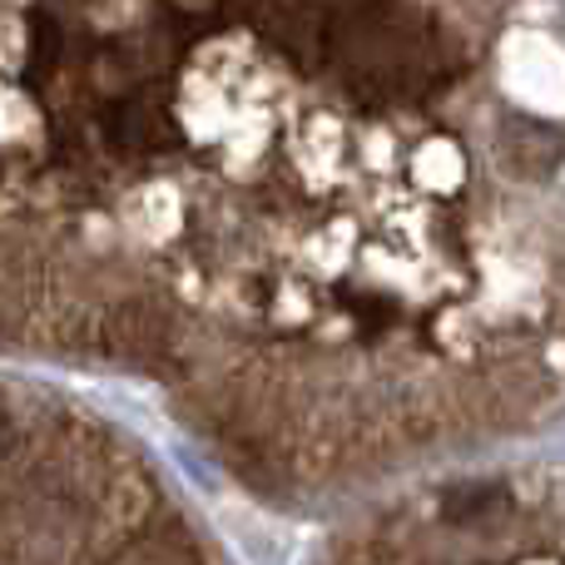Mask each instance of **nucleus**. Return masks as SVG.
<instances>
[{"instance_id": "f257e3e1", "label": "nucleus", "mask_w": 565, "mask_h": 565, "mask_svg": "<svg viewBox=\"0 0 565 565\" xmlns=\"http://www.w3.org/2000/svg\"><path fill=\"white\" fill-rule=\"evenodd\" d=\"M328 45L348 85L362 95H427L447 75V55L422 15L387 0L328 15Z\"/></svg>"}, {"instance_id": "f03ea898", "label": "nucleus", "mask_w": 565, "mask_h": 565, "mask_svg": "<svg viewBox=\"0 0 565 565\" xmlns=\"http://www.w3.org/2000/svg\"><path fill=\"white\" fill-rule=\"evenodd\" d=\"M169 338H174V328L154 302H119L105 312V328H99L105 352L125 362H154L159 352H169Z\"/></svg>"}, {"instance_id": "7ed1b4c3", "label": "nucleus", "mask_w": 565, "mask_h": 565, "mask_svg": "<svg viewBox=\"0 0 565 565\" xmlns=\"http://www.w3.org/2000/svg\"><path fill=\"white\" fill-rule=\"evenodd\" d=\"M248 10V20L268 30L274 40H282L288 50L318 60L328 45V6L322 0H238Z\"/></svg>"}, {"instance_id": "20e7f679", "label": "nucleus", "mask_w": 565, "mask_h": 565, "mask_svg": "<svg viewBox=\"0 0 565 565\" xmlns=\"http://www.w3.org/2000/svg\"><path fill=\"white\" fill-rule=\"evenodd\" d=\"M501 154H507V164L516 169V174L541 179V174H551V169L561 164V139L551 135V129H541L536 119H516V125L507 129Z\"/></svg>"}, {"instance_id": "39448f33", "label": "nucleus", "mask_w": 565, "mask_h": 565, "mask_svg": "<svg viewBox=\"0 0 565 565\" xmlns=\"http://www.w3.org/2000/svg\"><path fill=\"white\" fill-rule=\"evenodd\" d=\"M491 507H497V491H491V487L457 491V497H451V516H461V521H471V516H487Z\"/></svg>"}, {"instance_id": "423d86ee", "label": "nucleus", "mask_w": 565, "mask_h": 565, "mask_svg": "<svg viewBox=\"0 0 565 565\" xmlns=\"http://www.w3.org/2000/svg\"><path fill=\"white\" fill-rule=\"evenodd\" d=\"M10 451H15V422H10V412L0 407V461H6Z\"/></svg>"}]
</instances>
